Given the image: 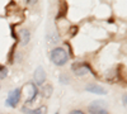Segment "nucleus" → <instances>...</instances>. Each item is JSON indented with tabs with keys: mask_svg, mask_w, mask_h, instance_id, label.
I'll return each mask as SVG.
<instances>
[{
	"mask_svg": "<svg viewBox=\"0 0 127 114\" xmlns=\"http://www.w3.org/2000/svg\"><path fill=\"white\" fill-rule=\"evenodd\" d=\"M42 91H43L42 94H43L45 98H50V96L52 95V86H51L50 84H47L43 89H42Z\"/></svg>",
	"mask_w": 127,
	"mask_h": 114,
	"instance_id": "obj_10",
	"label": "nucleus"
},
{
	"mask_svg": "<svg viewBox=\"0 0 127 114\" xmlns=\"http://www.w3.org/2000/svg\"><path fill=\"white\" fill-rule=\"evenodd\" d=\"M33 77H34V81H36V85H43V82L46 81V72L39 66V67L36 68Z\"/></svg>",
	"mask_w": 127,
	"mask_h": 114,
	"instance_id": "obj_5",
	"label": "nucleus"
},
{
	"mask_svg": "<svg viewBox=\"0 0 127 114\" xmlns=\"http://www.w3.org/2000/svg\"><path fill=\"white\" fill-rule=\"evenodd\" d=\"M22 112L26 113V114H46L47 109H46V107H39V108L36 109V110H32V109H28V108L23 107V108H22Z\"/></svg>",
	"mask_w": 127,
	"mask_h": 114,
	"instance_id": "obj_7",
	"label": "nucleus"
},
{
	"mask_svg": "<svg viewBox=\"0 0 127 114\" xmlns=\"http://www.w3.org/2000/svg\"><path fill=\"white\" fill-rule=\"evenodd\" d=\"M20 96H22V90L20 89H14L12 91H9L5 104L10 108H15L20 101Z\"/></svg>",
	"mask_w": 127,
	"mask_h": 114,
	"instance_id": "obj_4",
	"label": "nucleus"
},
{
	"mask_svg": "<svg viewBox=\"0 0 127 114\" xmlns=\"http://www.w3.org/2000/svg\"><path fill=\"white\" fill-rule=\"evenodd\" d=\"M72 70L76 75H85L88 72V67L84 66V65H74L72 66Z\"/></svg>",
	"mask_w": 127,
	"mask_h": 114,
	"instance_id": "obj_8",
	"label": "nucleus"
},
{
	"mask_svg": "<svg viewBox=\"0 0 127 114\" xmlns=\"http://www.w3.org/2000/svg\"><path fill=\"white\" fill-rule=\"evenodd\" d=\"M6 74H8V70H6L5 67H3V66H0V79L5 77Z\"/></svg>",
	"mask_w": 127,
	"mask_h": 114,
	"instance_id": "obj_11",
	"label": "nucleus"
},
{
	"mask_svg": "<svg viewBox=\"0 0 127 114\" xmlns=\"http://www.w3.org/2000/svg\"><path fill=\"white\" fill-rule=\"evenodd\" d=\"M23 94H24V98H26V103H32L38 94L37 85L33 84V82H27L23 86Z\"/></svg>",
	"mask_w": 127,
	"mask_h": 114,
	"instance_id": "obj_2",
	"label": "nucleus"
},
{
	"mask_svg": "<svg viewBox=\"0 0 127 114\" xmlns=\"http://www.w3.org/2000/svg\"><path fill=\"white\" fill-rule=\"evenodd\" d=\"M87 91H90V92H94V94H99V95H105L107 91H105L104 88L99 86V85H95V84H90L85 88Z\"/></svg>",
	"mask_w": 127,
	"mask_h": 114,
	"instance_id": "obj_6",
	"label": "nucleus"
},
{
	"mask_svg": "<svg viewBox=\"0 0 127 114\" xmlns=\"http://www.w3.org/2000/svg\"><path fill=\"white\" fill-rule=\"evenodd\" d=\"M56 114H59V113H56Z\"/></svg>",
	"mask_w": 127,
	"mask_h": 114,
	"instance_id": "obj_14",
	"label": "nucleus"
},
{
	"mask_svg": "<svg viewBox=\"0 0 127 114\" xmlns=\"http://www.w3.org/2000/svg\"><path fill=\"white\" fill-rule=\"evenodd\" d=\"M29 38H31V34L28 30H22L20 32V41H22L23 45H27L29 42Z\"/></svg>",
	"mask_w": 127,
	"mask_h": 114,
	"instance_id": "obj_9",
	"label": "nucleus"
},
{
	"mask_svg": "<svg viewBox=\"0 0 127 114\" xmlns=\"http://www.w3.org/2000/svg\"><path fill=\"white\" fill-rule=\"evenodd\" d=\"M69 114H84V112H83V110H79V109H78V110H72V112H70Z\"/></svg>",
	"mask_w": 127,
	"mask_h": 114,
	"instance_id": "obj_13",
	"label": "nucleus"
},
{
	"mask_svg": "<svg viewBox=\"0 0 127 114\" xmlns=\"http://www.w3.org/2000/svg\"><path fill=\"white\" fill-rule=\"evenodd\" d=\"M88 112L89 114H108V109L103 100H95L90 103L88 107Z\"/></svg>",
	"mask_w": 127,
	"mask_h": 114,
	"instance_id": "obj_3",
	"label": "nucleus"
},
{
	"mask_svg": "<svg viewBox=\"0 0 127 114\" xmlns=\"http://www.w3.org/2000/svg\"><path fill=\"white\" fill-rule=\"evenodd\" d=\"M50 58L56 66H64L69 61V55L62 47H56L51 51Z\"/></svg>",
	"mask_w": 127,
	"mask_h": 114,
	"instance_id": "obj_1",
	"label": "nucleus"
},
{
	"mask_svg": "<svg viewBox=\"0 0 127 114\" xmlns=\"http://www.w3.org/2000/svg\"><path fill=\"white\" fill-rule=\"evenodd\" d=\"M122 101H123V105H125V108L127 109V94H125V95H123Z\"/></svg>",
	"mask_w": 127,
	"mask_h": 114,
	"instance_id": "obj_12",
	"label": "nucleus"
}]
</instances>
